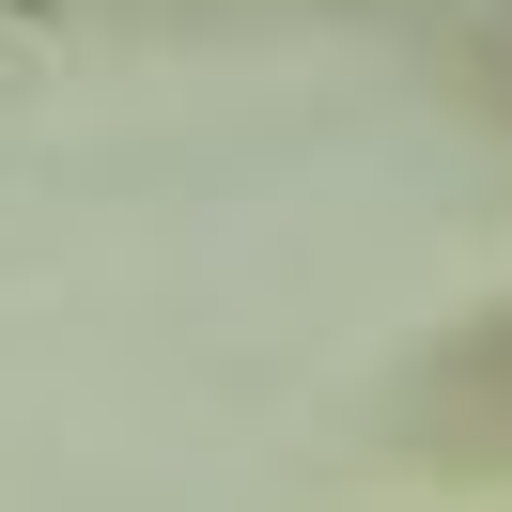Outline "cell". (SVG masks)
Listing matches in <instances>:
<instances>
[{"label": "cell", "instance_id": "obj_1", "mask_svg": "<svg viewBox=\"0 0 512 512\" xmlns=\"http://www.w3.org/2000/svg\"><path fill=\"white\" fill-rule=\"evenodd\" d=\"M450 466H512V326H481L466 357H450V419H435Z\"/></svg>", "mask_w": 512, "mask_h": 512}]
</instances>
